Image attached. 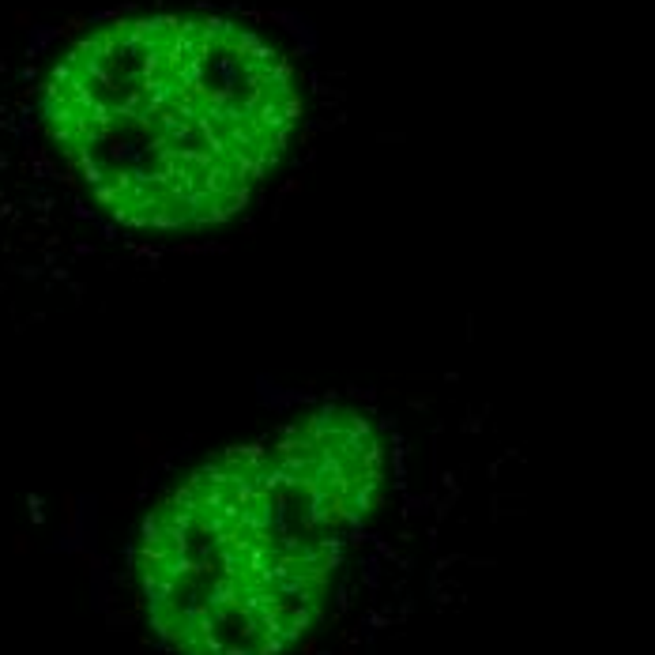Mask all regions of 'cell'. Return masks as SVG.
<instances>
[{"label": "cell", "mask_w": 655, "mask_h": 655, "mask_svg": "<svg viewBox=\"0 0 655 655\" xmlns=\"http://www.w3.org/2000/svg\"><path fill=\"white\" fill-rule=\"evenodd\" d=\"M35 117L106 218L139 234L230 223L287 158L301 117L287 53L207 12H132L46 64Z\"/></svg>", "instance_id": "cell-1"}, {"label": "cell", "mask_w": 655, "mask_h": 655, "mask_svg": "<svg viewBox=\"0 0 655 655\" xmlns=\"http://www.w3.org/2000/svg\"><path fill=\"white\" fill-rule=\"evenodd\" d=\"M388 441L328 407L215 456L139 542L151 625L177 655H282L324 621L351 542L385 509Z\"/></svg>", "instance_id": "cell-2"}]
</instances>
